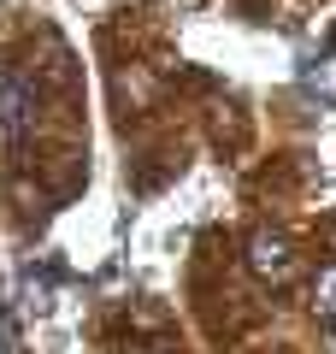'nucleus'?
Instances as JSON below:
<instances>
[{"mask_svg": "<svg viewBox=\"0 0 336 354\" xmlns=\"http://www.w3.org/2000/svg\"><path fill=\"white\" fill-rule=\"evenodd\" d=\"M242 260H248V272L265 283V290H289V283L301 278V254H295V242H289L283 230H272V225L248 230V248H242Z\"/></svg>", "mask_w": 336, "mask_h": 354, "instance_id": "obj_1", "label": "nucleus"}, {"mask_svg": "<svg viewBox=\"0 0 336 354\" xmlns=\"http://www.w3.org/2000/svg\"><path fill=\"white\" fill-rule=\"evenodd\" d=\"M36 118H41L36 83H30V77H18V71H0V130L18 142V136H30V130H36Z\"/></svg>", "mask_w": 336, "mask_h": 354, "instance_id": "obj_2", "label": "nucleus"}, {"mask_svg": "<svg viewBox=\"0 0 336 354\" xmlns=\"http://www.w3.org/2000/svg\"><path fill=\"white\" fill-rule=\"evenodd\" d=\"M312 319L324 330H336V260L319 266V278H312Z\"/></svg>", "mask_w": 336, "mask_h": 354, "instance_id": "obj_3", "label": "nucleus"}, {"mask_svg": "<svg viewBox=\"0 0 336 354\" xmlns=\"http://www.w3.org/2000/svg\"><path fill=\"white\" fill-rule=\"evenodd\" d=\"M136 354H171V348H165V342H148V348H136Z\"/></svg>", "mask_w": 336, "mask_h": 354, "instance_id": "obj_4", "label": "nucleus"}]
</instances>
